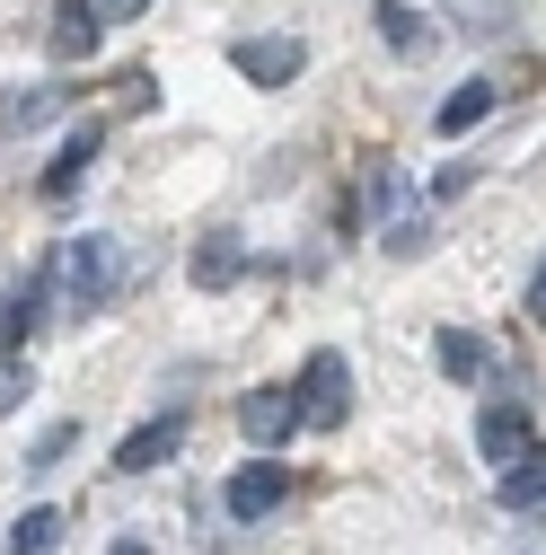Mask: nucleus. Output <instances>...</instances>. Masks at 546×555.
Listing matches in <instances>:
<instances>
[{
	"mask_svg": "<svg viewBox=\"0 0 546 555\" xmlns=\"http://www.w3.org/2000/svg\"><path fill=\"white\" fill-rule=\"evenodd\" d=\"M142 10H151V0H106V18H115V27H132Z\"/></svg>",
	"mask_w": 546,
	"mask_h": 555,
	"instance_id": "obj_24",
	"label": "nucleus"
},
{
	"mask_svg": "<svg viewBox=\"0 0 546 555\" xmlns=\"http://www.w3.org/2000/svg\"><path fill=\"white\" fill-rule=\"evenodd\" d=\"M115 283H123V238H115V230H80L72 247L53 256V292H62V309H72V318L106 309Z\"/></svg>",
	"mask_w": 546,
	"mask_h": 555,
	"instance_id": "obj_1",
	"label": "nucleus"
},
{
	"mask_svg": "<svg viewBox=\"0 0 546 555\" xmlns=\"http://www.w3.org/2000/svg\"><path fill=\"white\" fill-rule=\"evenodd\" d=\"M44 44H53V62H89V53L106 44V27H98V0H53V27H44Z\"/></svg>",
	"mask_w": 546,
	"mask_h": 555,
	"instance_id": "obj_9",
	"label": "nucleus"
},
{
	"mask_svg": "<svg viewBox=\"0 0 546 555\" xmlns=\"http://www.w3.org/2000/svg\"><path fill=\"white\" fill-rule=\"evenodd\" d=\"M370 203H379V212H396V203H405V177H396V168H388V159H379V168H370Z\"/></svg>",
	"mask_w": 546,
	"mask_h": 555,
	"instance_id": "obj_20",
	"label": "nucleus"
},
{
	"mask_svg": "<svg viewBox=\"0 0 546 555\" xmlns=\"http://www.w3.org/2000/svg\"><path fill=\"white\" fill-rule=\"evenodd\" d=\"M450 10H458V18H476L467 36H503V27H511V0H450Z\"/></svg>",
	"mask_w": 546,
	"mask_h": 555,
	"instance_id": "obj_18",
	"label": "nucleus"
},
{
	"mask_svg": "<svg viewBox=\"0 0 546 555\" xmlns=\"http://www.w3.org/2000/svg\"><path fill=\"white\" fill-rule=\"evenodd\" d=\"M520 309H529V318L546 326V256H537V273H529V300H520Z\"/></svg>",
	"mask_w": 546,
	"mask_h": 555,
	"instance_id": "obj_23",
	"label": "nucleus"
},
{
	"mask_svg": "<svg viewBox=\"0 0 546 555\" xmlns=\"http://www.w3.org/2000/svg\"><path fill=\"white\" fill-rule=\"evenodd\" d=\"M494 98H503L494 80H458V89L441 98V115H432V124H441V132H450V142H458V132H476V124H485V115H494Z\"/></svg>",
	"mask_w": 546,
	"mask_h": 555,
	"instance_id": "obj_12",
	"label": "nucleus"
},
{
	"mask_svg": "<svg viewBox=\"0 0 546 555\" xmlns=\"http://www.w3.org/2000/svg\"><path fill=\"white\" fill-rule=\"evenodd\" d=\"M291 397H300V424H344L353 414V362L335 353V344H317V353L300 362V379H291Z\"/></svg>",
	"mask_w": 546,
	"mask_h": 555,
	"instance_id": "obj_2",
	"label": "nucleus"
},
{
	"mask_svg": "<svg viewBox=\"0 0 546 555\" xmlns=\"http://www.w3.org/2000/svg\"><path fill=\"white\" fill-rule=\"evenodd\" d=\"M494 503L503 512H546V441H529L520 459L494 467Z\"/></svg>",
	"mask_w": 546,
	"mask_h": 555,
	"instance_id": "obj_8",
	"label": "nucleus"
},
{
	"mask_svg": "<svg viewBox=\"0 0 546 555\" xmlns=\"http://www.w3.org/2000/svg\"><path fill=\"white\" fill-rule=\"evenodd\" d=\"M27 405V362H0V414Z\"/></svg>",
	"mask_w": 546,
	"mask_h": 555,
	"instance_id": "obj_22",
	"label": "nucleus"
},
{
	"mask_svg": "<svg viewBox=\"0 0 546 555\" xmlns=\"http://www.w3.org/2000/svg\"><path fill=\"white\" fill-rule=\"evenodd\" d=\"M98 151H106V124H80L72 142L53 151V168H44V194H53V203H72V194L89 185V168H98Z\"/></svg>",
	"mask_w": 546,
	"mask_h": 555,
	"instance_id": "obj_10",
	"label": "nucleus"
},
{
	"mask_svg": "<svg viewBox=\"0 0 546 555\" xmlns=\"http://www.w3.org/2000/svg\"><path fill=\"white\" fill-rule=\"evenodd\" d=\"M529 441H537V433H529V397H520V388L485 397V414H476V459L503 467V459H520Z\"/></svg>",
	"mask_w": 546,
	"mask_h": 555,
	"instance_id": "obj_5",
	"label": "nucleus"
},
{
	"mask_svg": "<svg viewBox=\"0 0 546 555\" xmlns=\"http://www.w3.org/2000/svg\"><path fill=\"white\" fill-rule=\"evenodd\" d=\"M106 555H151V546H142V538H115V546H106Z\"/></svg>",
	"mask_w": 546,
	"mask_h": 555,
	"instance_id": "obj_25",
	"label": "nucleus"
},
{
	"mask_svg": "<svg viewBox=\"0 0 546 555\" xmlns=\"http://www.w3.org/2000/svg\"><path fill=\"white\" fill-rule=\"evenodd\" d=\"M238 433H247V450H283L300 433V397L291 388H247L238 397Z\"/></svg>",
	"mask_w": 546,
	"mask_h": 555,
	"instance_id": "obj_6",
	"label": "nucleus"
},
{
	"mask_svg": "<svg viewBox=\"0 0 546 555\" xmlns=\"http://www.w3.org/2000/svg\"><path fill=\"white\" fill-rule=\"evenodd\" d=\"M72 450H80V414H62V424H44V433H36V450H27V467H36V476H53V467L72 459Z\"/></svg>",
	"mask_w": 546,
	"mask_h": 555,
	"instance_id": "obj_17",
	"label": "nucleus"
},
{
	"mask_svg": "<svg viewBox=\"0 0 546 555\" xmlns=\"http://www.w3.org/2000/svg\"><path fill=\"white\" fill-rule=\"evenodd\" d=\"M185 273L203 292H230L238 273H247V238L238 230H212V238H194V256H185Z\"/></svg>",
	"mask_w": 546,
	"mask_h": 555,
	"instance_id": "obj_11",
	"label": "nucleus"
},
{
	"mask_svg": "<svg viewBox=\"0 0 546 555\" xmlns=\"http://www.w3.org/2000/svg\"><path fill=\"white\" fill-rule=\"evenodd\" d=\"M467 185H476V159H450V168L432 177V194H441V203H450V194H467Z\"/></svg>",
	"mask_w": 546,
	"mask_h": 555,
	"instance_id": "obj_21",
	"label": "nucleus"
},
{
	"mask_svg": "<svg viewBox=\"0 0 546 555\" xmlns=\"http://www.w3.org/2000/svg\"><path fill=\"white\" fill-rule=\"evenodd\" d=\"M370 18H379V36H388V53H424V44H432V18L415 10V0H370Z\"/></svg>",
	"mask_w": 546,
	"mask_h": 555,
	"instance_id": "obj_13",
	"label": "nucleus"
},
{
	"mask_svg": "<svg viewBox=\"0 0 546 555\" xmlns=\"http://www.w3.org/2000/svg\"><path fill=\"white\" fill-rule=\"evenodd\" d=\"M62 115V89H18L10 106H0V132H36V124H53Z\"/></svg>",
	"mask_w": 546,
	"mask_h": 555,
	"instance_id": "obj_16",
	"label": "nucleus"
},
{
	"mask_svg": "<svg viewBox=\"0 0 546 555\" xmlns=\"http://www.w3.org/2000/svg\"><path fill=\"white\" fill-rule=\"evenodd\" d=\"M177 441H185V414L168 405V414H151V424H132V433H123L115 467H123V476H142V467H168V459H177Z\"/></svg>",
	"mask_w": 546,
	"mask_h": 555,
	"instance_id": "obj_7",
	"label": "nucleus"
},
{
	"mask_svg": "<svg viewBox=\"0 0 546 555\" xmlns=\"http://www.w3.org/2000/svg\"><path fill=\"white\" fill-rule=\"evenodd\" d=\"M230 72L256 80V89H283V80L309 72V44H300V36H238V44H230Z\"/></svg>",
	"mask_w": 546,
	"mask_h": 555,
	"instance_id": "obj_4",
	"label": "nucleus"
},
{
	"mask_svg": "<svg viewBox=\"0 0 546 555\" xmlns=\"http://www.w3.org/2000/svg\"><path fill=\"white\" fill-rule=\"evenodd\" d=\"M424 238H432V212H405V221H388V256H424Z\"/></svg>",
	"mask_w": 546,
	"mask_h": 555,
	"instance_id": "obj_19",
	"label": "nucleus"
},
{
	"mask_svg": "<svg viewBox=\"0 0 546 555\" xmlns=\"http://www.w3.org/2000/svg\"><path fill=\"white\" fill-rule=\"evenodd\" d=\"M432 353H441V371L467 388V379H485V335H467V326H441L432 335Z\"/></svg>",
	"mask_w": 546,
	"mask_h": 555,
	"instance_id": "obj_15",
	"label": "nucleus"
},
{
	"mask_svg": "<svg viewBox=\"0 0 546 555\" xmlns=\"http://www.w3.org/2000/svg\"><path fill=\"white\" fill-rule=\"evenodd\" d=\"M62 538H72V512H62V503H36V512H18V529H10V555H53Z\"/></svg>",
	"mask_w": 546,
	"mask_h": 555,
	"instance_id": "obj_14",
	"label": "nucleus"
},
{
	"mask_svg": "<svg viewBox=\"0 0 546 555\" xmlns=\"http://www.w3.org/2000/svg\"><path fill=\"white\" fill-rule=\"evenodd\" d=\"M283 494H291V467H283V450H256L230 485H221V503H230V520H273L283 512Z\"/></svg>",
	"mask_w": 546,
	"mask_h": 555,
	"instance_id": "obj_3",
	"label": "nucleus"
}]
</instances>
